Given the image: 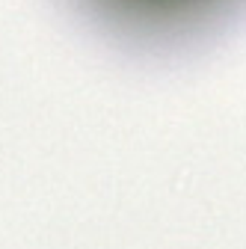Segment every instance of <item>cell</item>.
<instances>
[{
	"label": "cell",
	"mask_w": 246,
	"mask_h": 249,
	"mask_svg": "<svg viewBox=\"0 0 246 249\" xmlns=\"http://www.w3.org/2000/svg\"><path fill=\"white\" fill-rule=\"evenodd\" d=\"M113 3L134 9V12H151V15H160V12H184V9H193L199 3H208V0H113Z\"/></svg>",
	"instance_id": "1"
}]
</instances>
